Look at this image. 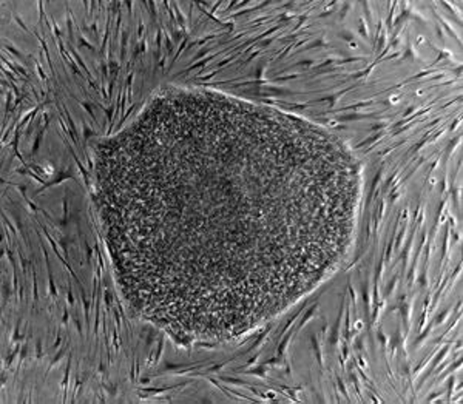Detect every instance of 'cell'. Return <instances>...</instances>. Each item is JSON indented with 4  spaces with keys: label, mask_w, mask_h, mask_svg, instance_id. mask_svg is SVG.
<instances>
[{
    "label": "cell",
    "mask_w": 463,
    "mask_h": 404,
    "mask_svg": "<svg viewBox=\"0 0 463 404\" xmlns=\"http://www.w3.org/2000/svg\"><path fill=\"white\" fill-rule=\"evenodd\" d=\"M91 198L128 312L181 346L222 344L340 272L364 164L290 111L169 85L93 146Z\"/></svg>",
    "instance_id": "1"
}]
</instances>
